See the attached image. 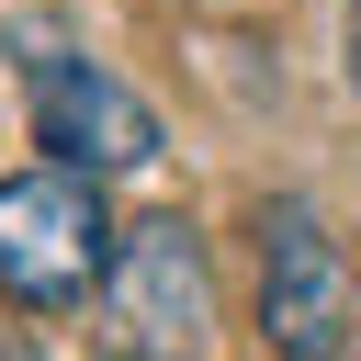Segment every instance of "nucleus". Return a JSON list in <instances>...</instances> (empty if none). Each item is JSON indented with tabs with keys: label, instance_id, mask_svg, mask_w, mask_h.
<instances>
[{
	"label": "nucleus",
	"instance_id": "nucleus-5",
	"mask_svg": "<svg viewBox=\"0 0 361 361\" xmlns=\"http://www.w3.org/2000/svg\"><path fill=\"white\" fill-rule=\"evenodd\" d=\"M350 90H361V0H350Z\"/></svg>",
	"mask_w": 361,
	"mask_h": 361
},
{
	"label": "nucleus",
	"instance_id": "nucleus-3",
	"mask_svg": "<svg viewBox=\"0 0 361 361\" xmlns=\"http://www.w3.org/2000/svg\"><path fill=\"white\" fill-rule=\"evenodd\" d=\"M34 147H56V169H79V180L147 169L158 158V113L90 56H34Z\"/></svg>",
	"mask_w": 361,
	"mask_h": 361
},
{
	"label": "nucleus",
	"instance_id": "nucleus-1",
	"mask_svg": "<svg viewBox=\"0 0 361 361\" xmlns=\"http://www.w3.org/2000/svg\"><path fill=\"white\" fill-rule=\"evenodd\" d=\"M113 271V214H102V180L79 169H11L0 180V305L23 316H68L90 282Z\"/></svg>",
	"mask_w": 361,
	"mask_h": 361
},
{
	"label": "nucleus",
	"instance_id": "nucleus-2",
	"mask_svg": "<svg viewBox=\"0 0 361 361\" xmlns=\"http://www.w3.org/2000/svg\"><path fill=\"white\" fill-rule=\"evenodd\" d=\"M361 327V271L327 237L316 203H271L259 214V338L271 361H338Z\"/></svg>",
	"mask_w": 361,
	"mask_h": 361
},
{
	"label": "nucleus",
	"instance_id": "nucleus-6",
	"mask_svg": "<svg viewBox=\"0 0 361 361\" xmlns=\"http://www.w3.org/2000/svg\"><path fill=\"white\" fill-rule=\"evenodd\" d=\"M113 361H124V350H113Z\"/></svg>",
	"mask_w": 361,
	"mask_h": 361
},
{
	"label": "nucleus",
	"instance_id": "nucleus-4",
	"mask_svg": "<svg viewBox=\"0 0 361 361\" xmlns=\"http://www.w3.org/2000/svg\"><path fill=\"white\" fill-rule=\"evenodd\" d=\"M102 282H113V316H124V361L192 350V327H203V248H192L180 214L113 237V271H102Z\"/></svg>",
	"mask_w": 361,
	"mask_h": 361
}]
</instances>
